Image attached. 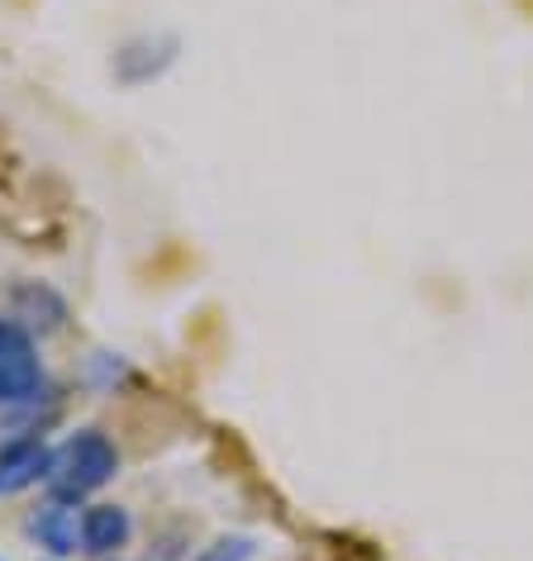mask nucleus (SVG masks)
I'll return each instance as SVG.
<instances>
[{"label": "nucleus", "mask_w": 533, "mask_h": 561, "mask_svg": "<svg viewBox=\"0 0 533 561\" xmlns=\"http://www.w3.org/2000/svg\"><path fill=\"white\" fill-rule=\"evenodd\" d=\"M115 471H120L115 443H110L105 433H95V428H81L58 447V453H53L48 490H53V500L77 504V500H87L101 485L115 481Z\"/></svg>", "instance_id": "1"}, {"label": "nucleus", "mask_w": 533, "mask_h": 561, "mask_svg": "<svg viewBox=\"0 0 533 561\" xmlns=\"http://www.w3.org/2000/svg\"><path fill=\"white\" fill-rule=\"evenodd\" d=\"M44 390V362H38L34 333L0 319V404H24Z\"/></svg>", "instance_id": "2"}, {"label": "nucleus", "mask_w": 533, "mask_h": 561, "mask_svg": "<svg viewBox=\"0 0 533 561\" xmlns=\"http://www.w3.org/2000/svg\"><path fill=\"white\" fill-rule=\"evenodd\" d=\"M53 453L44 447V438H20L10 447H0V495H20L38 481H48Z\"/></svg>", "instance_id": "3"}, {"label": "nucleus", "mask_w": 533, "mask_h": 561, "mask_svg": "<svg viewBox=\"0 0 533 561\" xmlns=\"http://www.w3.org/2000/svg\"><path fill=\"white\" fill-rule=\"evenodd\" d=\"M129 538H134V518H129V510H120V504H91V510L81 514V552L110 557V552H120V547H129Z\"/></svg>", "instance_id": "4"}, {"label": "nucleus", "mask_w": 533, "mask_h": 561, "mask_svg": "<svg viewBox=\"0 0 533 561\" xmlns=\"http://www.w3.org/2000/svg\"><path fill=\"white\" fill-rule=\"evenodd\" d=\"M30 533L38 538V547H48L53 557H72L81 547V518L72 514V504L67 500L44 504V510L30 518Z\"/></svg>", "instance_id": "5"}, {"label": "nucleus", "mask_w": 533, "mask_h": 561, "mask_svg": "<svg viewBox=\"0 0 533 561\" xmlns=\"http://www.w3.org/2000/svg\"><path fill=\"white\" fill-rule=\"evenodd\" d=\"M15 324L34 329H58L63 324V300L48 286H20L15 290Z\"/></svg>", "instance_id": "6"}, {"label": "nucleus", "mask_w": 533, "mask_h": 561, "mask_svg": "<svg viewBox=\"0 0 533 561\" xmlns=\"http://www.w3.org/2000/svg\"><path fill=\"white\" fill-rule=\"evenodd\" d=\"M248 557H252V542L248 538H224V542L209 547L201 561H248Z\"/></svg>", "instance_id": "7"}]
</instances>
